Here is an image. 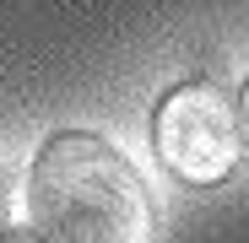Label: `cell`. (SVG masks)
<instances>
[{"label": "cell", "instance_id": "cell-2", "mask_svg": "<svg viewBox=\"0 0 249 243\" xmlns=\"http://www.w3.org/2000/svg\"><path fill=\"white\" fill-rule=\"evenodd\" d=\"M152 151L174 178L206 189L222 184L238 157H244V135H238V108L217 81H179L174 92H162V103L152 108Z\"/></svg>", "mask_w": 249, "mask_h": 243}, {"label": "cell", "instance_id": "cell-5", "mask_svg": "<svg viewBox=\"0 0 249 243\" xmlns=\"http://www.w3.org/2000/svg\"><path fill=\"white\" fill-rule=\"evenodd\" d=\"M0 243H44V238H38L33 227H11V232H6V238H0Z\"/></svg>", "mask_w": 249, "mask_h": 243}, {"label": "cell", "instance_id": "cell-3", "mask_svg": "<svg viewBox=\"0 0 249 243\" xmlns=\"http://www.w3.org/2000/svg\"><path fill=\"white\" fill-rule=\"evenodd\" d=\"M17 227V178L0 168V238Z\"/></svg>", "mask_w": 249, "mask_h": 243}, {"label": "cell", "instance_id": "cell-1", "mask_svg": "<svg viewBox=\"0 0 249 243\" xmlns=\"http://www.w3.org/2000/svg\"><path fill=\"white\" fill-rule=\"evenodd\" d=\"M27 227L44 243H152V194L98 130H54L27 173Z\"/></svg>", "mask_w": 249, "mask_h": 243}, {"label": "cell", "instance_id": "cell-4", "mask_svg": "<svg viewBox=\"0 0 249 243\" xmlns=\"http://www.w3.org/2000/svg\"><path fill=\"white\" fill-rule=\"evenodd\" d=\"M238 135H244V146H249V81H244V97H238Z\"/></svg>", "mask_w": 249, "mask_h": 243}]
</instances>
